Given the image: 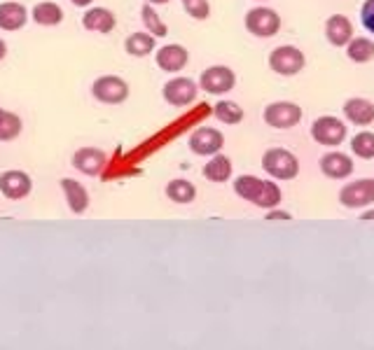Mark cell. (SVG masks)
Returning <instances> with one entry per match:
<instances>
[{
  "label": "cell",
  "mask_w": 374,
  "mask_h": 350,
  "mask_svg": "<svg viewBox=\"0 0 374 350\" xmlns=\"http://www.w3.org/2000/svg\"><path fill=\"white\" fill-rule=\"evenodd\" d=\"M234 192L244 201L255 203L258 208H267V210L276 208L283 199L281 189L274 180H262V178H255V175H239L234 180Z\"/></svg>",
  "instance_id": "1"
},
{
  "label": "cell",
  "mask_w": 374,
  "mask_h": 350,
  "mask_svg": "<svg viewBox=\"0 0 374 350\" xmlns=\"http://www.w3.org/2000/svg\"><path fill=\"white\" fill-rule=\"evenodd\" d=\"M262 168L274 180H295L300 175V159L286 147H269L262 154Z\"/></svg>",
  "instance_id": "2"
},
{
  "label": "cell",
  "mask_w": 374,
  "mask_h": 350,
  "mask_svg": "<svg viewBox=\"0 0 374 350\" xmlns=\"http://www.w3.org/2000/svg\"><path fill=\"white\" fill-rule=\"evenodd\" d=\"M304 66H307V56H304L302 49H297L293 45L276 47L274 52L269 54V68H272L276 75L293 77L297 73H302Z\"/></svg>",
  "instance_id": "3"
},
{
  "label": "cell",
  "mask_w": 374,
  "mask_h": 350,
  "mask_svg": "<svg viewBox=\"0 0 374 350\" xmlns=\"http://www.w3.org/2000/svg\"><path fill=\"white\" fill-rule=\"evenodd\" d=\"M246 31L255 38H274L281 31V17L279 12L269 10V7H253L246 12Z\"/></svg>",
  "instance_id": "4"
},
{
  "label": "cell",
  "mask_w": 374,
  "mask_h": 350,
  "mask_svg": "<svg viewBox=\"0 0 374 350\" xmlns=\"http://www.w3.org/2000/svg\"><path fill=\"white\" fill-rule=\"evenodd\" d=\"M199 87L211 96H223L237 87V73L227 66H211L199 77Z\"/></svg>",
  "instance_id": "5"
},
{
  "label": "cell",
  "mask_w": 374,
  "mask_h": 350,
  "mask_svg": "<svg viewBox=\"0 0 374 350\" xmlns=\"http://www.w3.org/2000/svg\"><path fill=\"white\" fill-rule=\"evenodd\" d=\"M92 94L96 101L106 105H120L129 98V84L120 75H103L92 84Z\"/></svg>",
  "instance_id": "6"
},
{
  "label": "cell",
  "mask_w": 374,
  "mask_h": 350,
  "mask_svg": "<svg viewBox=\"0 0 374 350\" xmlns=\"http://www.w3.org/2000/svg\"><path fill=\"white\" fill-rule=\"evenodd\" d=\"M311 138L323 147H337L346 140V124L337 117L323 115L311 124Z\"/></svg>",
  "instance_id": "7"
},
{
  "label": "cell",
  "mask_w": 374,
  "mask_h": 350,
  "mask_svg": "<svg viewBox=\"0 0 374 350\" xmlns=\"http://www.w3.org/2000/svg\"><path fill=\"white\" fill-rule=\"evenodd\" d=\"M265 122L272 129H293L302 122V108L297 103L279 101V103H269L265 108Z\"/></svg>",
  "instance_id": "8"
},
{
  "label": "cell",
  "mask_w": 374,
  "mask_h": 350,
  "mask_svg": "<svg viewBox=\"0 0 374 350\" xmlns=\"http://www.w3.org/2000/svg\"><path fill=\"white\" fill-rule=\"evenodd\" d=\"M162 94L166 98V103L173 105V108H187V105L197 101L199 84L192 77H176V80H169L164 84Z\"/></svg>",
  "instance_id": "9"
},
{
  "label": "cell",
  "mask_w": 374,
  "mask_h": 350,
  "mask_svg": "<svg viewBox=\"0 0 374 350\" xmlns=\"http://www.w3.org/2000/svg\"><path fill=\"white\" fill-rule=\"evenodd\" d=\"M339 203L344 208H365L374 203V180L360 178L339 189Z\"/></svg>",
  "instance_id": "10"
},
{
  "label": "cell",
  "mask_w": 374,
  "mask_h": 350,
  "mask_svg": "<svg viewBox=\"0 0 374 350\" xmlns=\"http://www.w3.org/2000/svg\"><path fill=\"white\" fill-rule=\"evenodd\" d=\"M187 145H190V150L199 154V157H211V154H218L225 147V136L218 129L202 126V129L192 131Z\"/></svg>",
  "instance_id": "11"
},
{
  "label": "cell",
  "mask_w": 374,
  "mask_h": 350,
  "mask_svg": "<svg viewBox=\"0 0 374 350\" xmlns=\"http://www.w3.org/2000/svg\"><path fill=\"white\" fill-rule=\"evenodd\" d=\"M33 189V180L29 178V173L24 171H8L0 175V192H3L8 199L19 201L26 199Z\"/></svg>",
  "instance_id": "12"
},
{
  "label": "cell",
  "mask_w": 374,
  "mask_h": 350,
  "mask_svg": "<svg viewBox=\"0 0 374 350\" xmlns=\"http://www.w3.org/2000/svg\"><path fill=\"white\" fill-rule=\"evenodd\" d=\"M318 166H321V173L330 180H344L353 173V161L349 159V154H344V152L323 154Z\"/></svg>",
  "instance_id": "13"
},
{
  "label": "cell",
  "mask_w": 374,
  "mask_h": 350,
  "mask_svg": "<svg viewBox=\"0 0 374 350\" xmlns=\"http://www.w3.org/2000/svg\"><path fill=\"white\" fill-rule=\"evenodd\" d=\"M106 152L99 150V147H80L73 154V166L85 175H99L106 168Z\"/></svg>",
  "instance_id": "14"
},
{
  "label": "cell",
  "mask_w": 374,
  "mask_h": 350,
  "mask_svg": "<svg viewBox=\"0 0 374 350\" xmlns=\"http://www.w3.org/2000/svg\"><path fill=\"white\" fill-rule=\"evenodd\" d=\"M155 61L159 70H164V73H180L187 66V61H190V54H187L183 45H164L157 52Z\"/></svg>",
  "instance_id": "15"
},
{
  "label": "cell",
  "mask_w": 374,
  "mask_h": 350,
  "mask_svg": "<svg viewBox=\"0 0 374 350\" xmlns=\"http://www.w3.org/2000/svg\"><path fill=\"white\" fill-rule=\"evenodd\" d=\"M325 38L332 47H346L353 38V24L344 14H332L325 21Z\"/></svg>",
  "instance_id": "16"
},
{
  "label": "cell",
  "mask_w": 374,
  "mask_h": 350,
  "mask_svg": "<svg viewBox=\"0 0 374 350\" xmlns=\"http://www.w3.org/2000/svg\"><path fill=\"white\" fill-rule=\"evenodd\" d=\"M344 117L356 126H370L374 122V103L367 98H349L344 103Z\"/></svg>",
  "instance_id": "17"
},
{
  "label": "cell",
  "mask_w": 374,
  "mask_h": 350,
  "mask_svg": "<svg viewBox=\"0 0 374 350\" xmlns=\"http://www.w3.org/2000/svg\"><path fill=\"white\" fill-rule=\"evenodd\" d=\"M115 24H117V19L108 7H92V10H87L85 17H82V26L94 33H110L115 28Z\"/></svg>",
  "instance_id": "18"
},
{
  "label": "cell",
  "mask_w": 374,
  "mask_h": 350,
  "mask_svg": "<svg viewBox=\"0 0 374 350\" xmlns=\"http://www.w3.org/2000/svg\"><path fill=\"white\" fill-rule=\"evenodd\" d=\"M61 192H64L68 208H71L73 213L82 215L89 208V194H87V189L82 187L78 180L64 178V180H61Z\"/></svg>",
  "instance_id": "19"
},
{
  "label": "cell",
  "mask_w": 374,
  "mask_h": 350,
  "mask_svg": "<svg viewBox=\"0 0 374 350\" xmlns=\"http://www.w3.org/2000/svg\"><path fill=\"white\" fill-rule=\"evenodd\" d=\"M26 19H29V12H26L24 5L19 3L0 5V28L3 31H19V28H24Z\"/></svg>",
  "instance_id": "20"
},
{
  "label": "cell",
  "mask_w": 374,
  "mask_h": 350,
  "mask_svg": "<svg viewBox=\"0 0 374 350\" xmlns=\"http://www.w3.org/2000/svg\"><path fill=\"white\" fill-rule=\"evenodd\" d=\"M234 166L232 159L225 157V154H213L209 164L204 166V178L209 182H227L232 178Z\"/></svg>",
  "instance_id": "21"
},
{
  "label": "cell",
  "mask_w": 374,
  "mask_h": 350,
  "mask_svg": "<svg viewBox=\"0 0 374 350\" xmlns=\"http://www.w3.org/2000/svg\"><path fill=\"white\" fill-rule=\"evenodd\" d=\"M124 49H127L129 56H138V59H143V56L155 52V35L143 33V31L131 33L129 38L124 40Z\"/></svg>",
  "instance_id": "22"
},
{
  "label": "cell",
  "mask_w": 374,
  "mask_h": 350,
  "mask_svg": "<svg viewBox=\"0 0 374 350\" xmlns=\"http://www.w3.org/2000/svg\"><path fill=\"white\" fill-rule=\"evenodd\" d=\"M166 196H169L173 203L185 206V203H192L197 199V187L192 185L190 180L176 178V180H171L169 185H166Z\"/></svg>",
  "instance_id": "23"
},
{
  "label": "cell",
  "mask_w": 374,
  "mask_h": 350,
  "mask_svg": "<svg viewBox=\"0 0 374 350\" xmlns=\"http://www.w3.org/2000/svg\"><path fill=\"white\" fill-rule=\"evenodd\" d=\"M33 21L40 26H57L64 21V10L52 3V0H47V3H38L33 7Z\"/></svg>",
  "instance_id": "24"
},
{
  "label": "cell",
  "mask_w": 374,
  "mask_h": 350,
  "mask_svg": "<svg viewBox=\"0 0 374 350\" xmlns=\"http://www.w3.org/2000/svg\"><path fill=\"white\" fill-rule=\"evenodd\" d=\"M346 54L353 63H370L374 59V42L367 38H351L346 45Z\"/></svg>",
  "instance_id": "25"
},
{
  "label": "cell",
  "mask_w": 374,
  "mask_h": 350,
  "mask_svg": "<svg viewBox=\"0 0 374 350\" xmlns=\"http://www.w3.org/2000/svg\"><path fill=\"white\" fill-rule=\"evenodd\" d=\"M213 115L218 117V122L230 124V126H237L244 122V108L234 101H218L216 108H213Z\"/></svg>",
  "instance_id": "26"
},
{
  "label": "cell",
  "mask_w": 374,
  "mask_h": 350,
  "mask_svg": "<svg viewBox=\"0 0 374 350\" xmlns=\"http://www.w3.org/2000/svg\"><path fill=\"white\" fill-rule=\"evenodd\" d=\"M141 19H143V26L148 28V33H152L155 38H166V33H169V28L162 21V17L155 12V7L152 5H143L141 10Z\"/></svg>",
  "instance_id": "27"
},
{
  "label": "cell",
  "mask_w": 374,
  "mask_h": 350,
  "mask_svg": "<svg viewBox=\"0 0 374 350\" xmlns=\"http://www.w3.org/2000/svg\"><path fill=\"white\" fill-rule=\"evenodd\" d=\"M351 150L360 159H374V133L360 131L351 138Z\"/></svg>",
  "instance_id": "28"
},
{
  "label": "cell",
  "mask_w": 374,
  "mask_h": 350,
  "mask_svg": "<svg viewBox=\"0 0 374 350\" xmlns=\"http://www.w3.org/2000/svg\"><path fill=\"white\" fill-rule=\"evenodd\" d=\"M19 133H22V119H19L15 112L5 110V115L0 117V143H10Z\"/></svg>",
  "instance_id": "29"
},
{
  "label": "cell",
  "mask_w": 374,
  "mask_h": 350,
  "mask_svg": "<svg viewBox=\"0 0 374 350\" xmlns=\"http://www.w3.org/2000/svg\"><path fill=\"white\" fill-rule=\"evenodd\" d=\"M185 7V12L190 14L192 19H197V21H204V19H209V14H211V5H209V0H180Z\"/></svg>",
  "instance_id": "30"
},
{
  "label": "cell",
  "mask_w": 374,
  "mask_h": 350,
  "mask_svg": "<svg viewBox=\"0 0 374 350\" xmlns=\"http://www.w3.org/2000/svg\"><path fill=\"white\" fill-rule=\"evenodd\" d=\"M360 21H363V26L374 35V0H365V3H363V10H360Z\"/></svg>",
  "instance_id": "31"
},
{
  "label": "cell",
  "mask_w": 374,
  "mask_h": 350,
  "mask_svg": "<svg viewBox=\"0 0 374 350\" xmlns=\"http://www.w3.org/2000/svg\"><path fill=\"white\" fill-rule=\"evenodd\" d=\"M290 213H276V210H272V213H267V220H290Z\"/></svg>",
  "instance_id": "32"
},
{
  "label": "cell",
  "mask_w": 374,
  "mask_h": 350,
  "mask_svg": "<svg viewBox=\"0 0 374 350\" xmlns=\"http://www.w3.org/2000/svg\"><path fill=\"white\" fill-rule=\"evenodd\" d=\"M71 3H73L75 7H87V5H92L94 0H71Z\"/></svg>",
  "instance_id": "33"
},
{
  "label": "cell",
  "mask_w": 374,
  "mask_h": 350,
  "mask_svg": "<svg viewBox=\"0 0 374 350\" xmlns=\"http://www.w3.org/2000/svg\"><path fill=\"white\" fill-rule=\"evenodd\" d=\"M5 54H8V45H5V42L0 40V61L5 59Z\"/></svg>",
  "instance_id": "34"
},
{
  "label": "cell",
  "mask_w": 374,
  "mask_h": 350,
  "mask_svg": "<svg viewBox=\"0 0 374 350\" xmlns=\"http://www.w3.org/2000/svg\"><path fill=\"white\" fill-rule=\"evenodd\" d=\"M360 220H374V210H367V213L360 215Z\"/></svg>",
  "instance_id": "35"
},
{
  "label": "cell",
  "mask_w": 374,
  "mask_h": 350,
  "mask_svg": "<svg viewBox=\"0 0 374 350\" xmlns=\"http://www.w3.org/2000/svg\"><path fill=\"white\" fill-rule=\"evenodd\" d=\"M150 5H164V3H169V0H148Z\"/></svg>",
  "instance_id": "36"
},
{
  "label": "cell",
  "mask_w": 374,
  "mask_h": 350,
  "mask_svg": "<svg viewBox=\"0 0 374 350\" xmlns=\"http://www.w3.org/2000/svg\"><path fill=\"white\" fill-rule=\"evenodd\" d=\"M3 115H5V110H3V108H0V117H3Z\"/></svg>",
  "instance_id": "37"
}]
</instances>
